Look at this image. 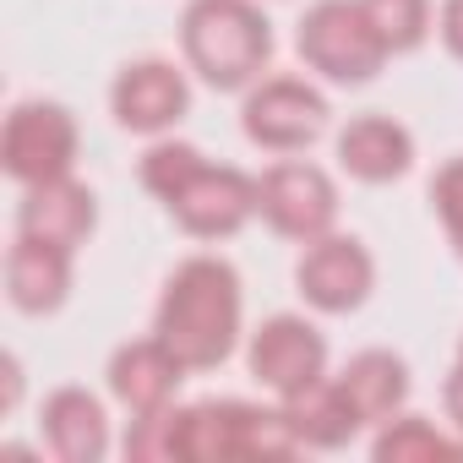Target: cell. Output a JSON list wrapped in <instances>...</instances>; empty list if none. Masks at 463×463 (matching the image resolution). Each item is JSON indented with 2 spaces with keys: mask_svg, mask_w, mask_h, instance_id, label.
Masks as SVG:
<instances>
[{
  "mask_svg": "<svg viewBox=\"0 0 463 463\" xmlns=\"http://www.w3.org/2000/svg\"><path fill=\"white\" fill-rule=\"evenodd\" d=\"M430 196H436V213H441V223H447V235H452L458 251H463V158L436 175Z\"/></svg>",
  "mask_w": 463,
  "mask_h": 463,
  "instance_id": "cell-22",
  "label": "cell"
},
{
  "mask_svg": "<svg viewBox=\"0 0 463 463\" xmlns=\"http://www.w3.org/2000/svg\"><path fill=\"white\" fill-rule=\"evenodd\" d=\"M284 420L295 425V436H300V447H344L365 420H360V409L349 403V392L338 387V382H311V387H300V392H289L284 398Z\"/></svg>",
  "mask_w": 463,
  "mask_h": 463,
  "instance_id": "cell-15",
  "label": "cell"
},
{
  "mask_svg": "<svg viewBox=\"0 0 463 463\" xmlns=\"http://www.w3.org/2000/svg\"><path fill=\"white\" fill-rule=\"evenodd\" d=\"M327 126V104L317 88L295 82V77H279V82H262L246 104V137L273 147V153H295L306 147L317 131Z\"/></svg>",
  "mask_w": 463,
  "mask_h": 463,
  "instance_id": "cell-8",
  "label": "cell"
},
{
  "mask_svg": "<svg viewBox=\"0 0 463 463\" xmlns=\"http://www.w3.org/2000/svg\"><path fill=\"white\" fill-rule=\"evenodd\" d=\"M175 218L191 229V235H235V229L257 213V185L241 175V169H229V164H196L191 180L169 196Z\"/></svg>",
  "mask_w": 463,
  "mask_h": 463,
  "instance_id": "cell-7",
  "label": "cell"
},
{
  "mask_svg": "<svg viewBox=\"0 0 463 463\" xmlns=\"http://www.w3.org/2000/svg\"><path fill=\"white\" fill-rule=\"evenodd\" d=\"M387 50H414L425 39V0H360Z\"/></svg>",
  "mask_w": 463,
  "mask_h": 463,
  "instance_id": "cell-19",
  "label": "cell"
},
{
  "mask_svg": "<svg viewBox=\"0 0 463 463\" xmlns=\"http://www.w3.org/2000/svg\"><path fill=\"white\" fill-rule=\"evenodd\" d=\"M441 39L463 61V0H441Z\"/></svg>",
  "mask_w": 463,
  "mask_h": 463,
  "instance_id": "cell-23",
  "label": "cell"
},
{
  "mask_svg": "<svg viewBox=\"0 0 463 463\" xmlns=\"http://www.w3.org/2000/svg\"><path fill=\"white\" fill-rule=\"evenodd\" d=\"M180 39H185L191 66L213 88H246L273 55V33L262 12L246 6V0H191Z\"/></svg>",
  "mask_w": 463,
  "mask_h": 463,
  "instance_id": "cell-2",
  "label": "cell"
},
{
  "mask_svg": "<svg viewBox=\"0 0 463 463\" xmlns=\"http://www.w3.org/2000/svg\"><path fill=\"white\" fill-rule=\"evenodd\" d=\"M196 164H202V153H196V147H185V142H158V147L142 158V185H147V191H158V196L169 202V196L191 180V169H196Z\"/></svg>",
  "mask_w": 463,
  "mask_h": 463,
  "instance_id": "cell-21",
  "label": "cell"
},
{
  "mask_svg": "<svg viewBox=\"0 0 463 463\" xmlns=\"http://www.w3.org/2000/svg\"><path fill=\"white\" fill-rule=\"evenodd\" d=\"M300 55L333 82H371L387 61V44L360 0H317L300 23Z\"/></svg>",
  "mask_w": 463,
  "mask_h": 463,
  "instance_id": "cell-4",
  "label": "cell"
},
{
  "mask_svg": "<svg viewBox=\"0 0 463 463\" xmlns=\"http://www.w3.org/2000/svg\"><path fill=\"white\" fill-rule=\"evenodd\" d=\"M300 447L295 425L268 409L251 403H196V409H175V458L185 463H218V458H289Z\"/></svg>",
  "mask_w": 463,
  "mask_h": 463,
  "instance_id": "cell-3",
  "label": "cell"
},
{
  "mask_svg": "<svg viewBox=\"0 0 463 463\" xmlns=\"http://www.w3.org/2000/svg\"><path fill=\"white\" fill-rule=\"evenodd\" d=\"M44 436L66 463H93L104 452V409L82 387H61L44 403Z\"/></svg>",
  "mask_w": 463,
  "mask_h": 463,
  "instance_id": "cell-18",
  "label": "cell"
},
{
  "mask_svg": "<svg viewBox=\"0 0 463 463\" xmlns=\"http://www.w3.org/2000/svg\"><path fill=\"white\" fill-rule=\"evenodd\" d=\"M262 218L289 241H322L338 218V191L317 164H279L257 185Z\"/></svg>",
  "mask_w": 463,
  "mask_h": 463,
  "instance_id": "cell-6",
  "label": "cell"
},
{
  "mask_svg": "<svg viewBox=\"0 0 463 463\" xmlns=\"http://www.w3.org/2000/svg\"><path fill=\"white\" fill-rule=\"evenodd\" d=\"M180 360H175V349L164 344V338H142V344H126L120 354H115V365H109V387H115V398L131 409V414H158V409H169V398H175V387H180Z\"/></svg>",
  "mask_w": 463,
  "mask_h": 463,
  "instance_id": "cell-12",
  "label": "cell"
},
{
  "mask_svg": "<svg viewBox=\"0 0 463 463\" xmlns=\"http://www.w3.org/2000/svg\"><path fill=\"white\" fill-rule=\"evenodd\" d=\"M322 365H327V344H322V333H317L311 322H300V317H273V322H262V333L251 338V376H257L262 387H273L279 398L311 387V382L322 376Z\"/></svg>",
  "mask_w": 463,
  "mask_h": 463,
  "instance_id": "cell-9",
  "label": "cell"
},
{
  "mask_svg": "<svg viewBox=\"0 0 463 463\" xmlns=\"http://www.w3.org/2000/svg\"><path fill=\"white\" fill-rule=\"evenodd\" d=\"M338 158H344V169L360 175V180H392V175L409 169L414 142H409V131H403L398 120L360 115V120L344 126V137H338Z\"/></svg>",
  "mask_w": 463,
  "mask_h": 463,
  "instance_id": "cell-16",
  "label": "cell"
},
{
  "mask_svg": "<svg viewBox=\"0 0 463 463\" xmlns=\"http://www.w3.org/2000/svg\"><path fill=\"white\" fill-rule=\"evenodd\" d=\"M17 229L33 241H50V246H82L88 229H93V196L88 185H77L71 175L61 180H44V185H28L23 196V213H17Z\"/></svg>",
  "mask_w": 463,
  "mask_h": 463,
  "instance_id": "cell-11",
  "label": "cell"
},
{
  "mask_svg": "<svg viewBox=\"0 0 463 463\" xmlns=\"http://www.w3.org/2000/svg\"><path fill=\"white\" fill-rule=\"evenodd\" d=\"M115 115L126 131H164L185 115V82L164 61H142L115 82Z\"/></svg>",
  "mask_w": 463,
  "mask_h": 463,
  "instance_id": "cell-13",
  "label": "cell"
},
{
  "mask_svg": "<svg viewBox=\"0 0 463 463\" xmlns=\"http://www.w3.org/2000/svg\"><path fill=\"white\" fill-rule=\"evenodd\" d=\"M338 387L349 392V403L360 409V420H392L398 403L409 398V371L398 354L387 349H365L349 360V371L338 376Z\"/></svg>",
  "mask_w": 463,
  "mask_h": 463,
  "instance_id": "cell-17",
  "label": "cell"
},
{
  "mask_svg": "<svg viewBox=\"0 0 463 463\" xmlns=\"http://www.w3.org/2000/svg\"><path fill=\"white\" fill-rule=\"evenodd\" d=\"M365 289H371V257L360 251V241L344 235L311 241V251L300 257V295L317 311H354Z\"/></svg>",
  "mask_w": 463,
  "mask_h": 463,
  "instance_id": "cell-10",
  "label": "cell"
},
{
  "mask_svg": "<svg viewBox=\"0 0 463 463\" xmlns=\"http://www.w3.org/2000/svg\"><path fill=\"white\" fill-rule=\"evenodd\" d=\"M376 458L382 463H414V458H452V441H441L425 420H392L376 436Z\"/></svg>",
  "mask_w": 463,
  "mask_h": 463,
  "instance_id": "cell-20",
  "label": "cell"
},
{
  "mask_svg": "<svg viewBox=\"0 0 463 463\" xmlns=\"http://www.w3.org/2000/svg\"><path fill=\"white\" fill-rule=\"evenodd\" d=\"M241 333V279L218 257H191L175 268L158 300V338L175 349L185 371H213L229 360Z\"/></svg>",
  "mask_w": 463,
  "mask_h": 463,
  "instance_id": "cell-1",
  "label": "cell"
},
{
  "mask_svg": "<svg viewBox=\"0 0 463 463\" xmlns=\"http://www.w3.org/2000/svg\"><path fill=\"white\" fill-rule=\"evenodd\" d=\"M447 414H452V425L463 430V360H458V371L447 376Z\"/></svg>",
  "mask_w": 463,
  "mask_h": 463,
  "instance_id": "cell-24",
  "label": "cell"
},
{
  "mask_svg": "<svg viewBox=\"0 0 463 463\" xmlns=\"http://www.w3.org/2000/svg\"><path fill=\"white\" fill-rule=\"evenodd\" d=\"M66 246H50V241H33V235H17L12 257H6V289H12V306L17 311H55L66 300V284H71V268H66Z\"/></svg>",
  "mask_w": 463,
  "mask_h": 463,
  "instance_id": "cell-14",
  "label": "cell"
},
{
  "mask_svg": "<svg viewBox=\"0 0 463 463\" xmlns=\"http://www.w3.org/2000/svg\"><path fill=\"white\" fill-rule=\"evenodd\" d=\"M0 158H6V175L23 185H44L71 175L77 158V126L61 104H23L6 120V137H0Z\"/></svg>",
  "mask_w": 463,
  "mask_h": 463,
  "instance_id": "cell-5",
  "label": "cell"
}]
</instances>
